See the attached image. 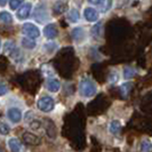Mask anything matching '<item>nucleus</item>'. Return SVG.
<instances>
[{
  "instance_id": "obj_1",
  "label": "nucleus",
  "mask_w": 152,
  "mask_h": 152,
  "mask_svg": "<svg viewBox=\"0 0 152 152\" xmlns=\"http://www.w3.org/2000/svg\"><path fill=\"white\" fill-rule=\"evenodd\" d=\"M80 91L84 97H91L96 94V86L91 79L85 78L80 83Z\"/></svg>"
},
{
  "instance_id": "obj_2",
  "label": "nucleus",
  "mask_w": 152,
  "mask_h": 152,
  "mask_svg": "<svg viewBox=\"0 0 152 152\" xmlns=\"http://www.w3.org/2000/svg\"><path fill=\"white\" fill-rule=\"evenodd\" d=\"M37 107L40 111L42 112H50L55 107V103H54V99L49 96H42L38 99L37 102Z\"/></svg>"
},
{
  "instance_id": "obj_3",
  "label": "nucleus",
  "mask_w": 152,
  "mask_h": 152,
  "mask_svg": "<svg viewBox=\"0 0 152 152\" xmlns=\"http://www.w3.org/2000/svg\"><path fill=\"white\" fill-rule=\"evenodd\" d=\"M22 32L24 36L32 39L38 38L40 36V30L38 29V26H36L32 23H24L22 26Z\"/></svg>"
},
{
  "instance_id": "obj_4",
  "label": "nucleus",
  "mask_w": 152,
  "mask_h": 152,
  "mask_svg": "<svg viewBox=\"0 0 152 152\" xmlns=\"http://www.w3.org/2000/svg\"><path fill=\"white\" fill-rule=\"evenodd\" d=\"M22 140L25 144H29V145H39L41 143V138L40 137L37 136L33 133H29V132L23 133Z\"/></svg>"
},
{
  "instance_id": "obj_5",
  "label": "nucleus",
  "mask_w": 152,
  "mask_h": 152,
  "mask_svg": "<svg viewBox=\"0 0 152 152\" xmlns=\"http://www.w3.org/2000/svg\"><path fill=\"white\" fill-rule=\"evenodd\" d=\"M31 9H32V5H31L30 2H26L24 5L22 4L21 8L17 10V18L18 20H25V18H28L31 13Z\"/></svg>"
},
{
  "instance_id": "obj_6",
  "label": "nucleus",
  "mask_w": 152,
  "mask_h": 152,
  "mask_svg": "<svg viewBox=\"0 0 152 152\" xmlns=\"http://www.w3.org/2000/svg\"><path fill=\"white\" fill-rule=\"evenodd\" d=\"M7 115H8V119L12 122H14V124L20 122L21 119H22V112H21V110L17 109V107H12V109H9L7 112Z\"/></svg>"
},
{
  "instance_id": "obj_7",
  "label": "nucleus",
  "mask_w": 152,
  "mask_h": 152,
  "mask_svg": "<svg viewBox=\"0 0 152 152\" xmlns=\"http://www.w3.org/2000/svg\"><path fill=\"white\" fill-rule=\"evenodd\" d=\"M57 28L55 24H47L44 28V34L47 39H54L57 37Z\"/></svg>"
},
{
  "instance_id": "obj_8",
  "label": "nucleus",
  "mask_w": 152,
  "mask_h": 152,
  "mask_svg": "<svg viewBox=\"0 0 152 152\" xmlns=\"http://www.w3.org/2000/svg\"><path fill=\"white\" fill-rule=\"evenodd\" d=\"M84 16L86 18V21H88V22H96L99 20V15L94 8L88 7L84 10Z\"/></svg>"
},
{
  "instance_id": "obj_9",
  "label": "nucleus",
  "mask_w": 152,
  "mask_h": 152,
  "mask_svg": "<svg viewBox=\"0 0 152 152\" xmlns=\"http://www.w3.org/2000/svg\"><path fill=\"white\" fill-rule=\"evenodd\" d=\"M60 87H61L60 81H58L57 79H55V78H50V79H48V80H47V83H46V88H47L49 91H52V93H56V91H58Z\"/></svg>"
},
{
  "instance_id": "obj_10",
  "label": "nucleus",
  "mask_w": 152,
  "mask_h": 152,
  "mask_svg": "<svg viewBox=\"0 0 152 152\" xmlns=\"http://www.w3.org/2000/svg\"><path fill=\"white\" fill-rule=\"evenodd\" d=\"M8 146H9V149H10L12 151H14V152L21 151V150H22V144H21V142H20L17 138H10V140L8 141Z\"/></svg>"
},
{
  "instance_id": "obj_11",
  "label": "nucleus",
  "mask_w": 152,
  "mask_h": 152,
  "mask_svg": "<svg viewBox=\"0 0 152 152\" xmlns=\"http://www.w3.org/2000/svg\"><path fill=\"white\" fill-rule=\"evenodd\" d=\"M132 87H133L132 83H125L124 85L120 86V94H121L122 97H127L129 95L130 91H132Z\"/></svg>"
},
{
  "instance_id": "obj_12",
  "label": "nucleus",
  "mask_w": 152,
  "mask_h": 152,
  "mask_svg": "<svg viewBox=\"0 0 152 152\" xmlns=\"http://www.w3.org/2000/svg\"><path fill=\"white\" fill-rule=\"evenodd\" d=\"M22 46L24 47V48H28V49H33V48H36L37 42H36L32 38L26 37V38L22 39Z\"/></svg>"
},
{
  "instance_id": "obj_13",
  "label": "nucleus",
  "mask_w": 152,
  "mask_h": 152,
  "mask_svg": "<svg viewBox=\"0 0 152 152\" xmlns=\"http://www.w3.org/2000/svg\"><path fill=\"white\" fill-rule=\"evenodd\" d=\"M120 130H121V124L119 120H113V121L111 122V125H110V132H111V134H119L120 133Z\"/></svg>"
},
{
  "instance_id": "obj_14",
  "label": "nucleus",
  "mask_w": 152,
  "mask_h": 152,
  "mask_svg": "<svg viewBox=\"0 0 152 152\" xmlns=\"http://www.w3.org/2000/svg\"><path fill=\"white\" fill-rule=\"evenodd\" d=\"M79 18H80V14H79V12L77 10V9H70V12H69V15H68V20L70 22L72 23H76L79 21Z\"/></svg>"
},
{
  "instance_id": "obj_15",
  "label": "nucleus",
  "mask_w": 152,
  "mask_h": 152,
  "mask_svg": "<svg viewBox=\"0 0 152 152\" xmlns=\"http://www.w3.org/2000/svg\"><path fill=\"white\" fill-rule=\"evenodd\" d=\"M84 31H83V29L81 28H77V29H75V30L72 31V37L75 38V40H77V41H80V40H83V38H84Z\"/></svg>"
},
{
  "instance_id": "obj_16",
  "label": "nucleus",
  "mask_w": 152,
  "mask_h": 152,
  "mask_svg": "<svg viewBox=\"0 0 152 152\" xmlns=\"http://www.w3.org/2000/svg\"><path fill=\"white\" fill-rule=\"evenodd\" d=\"M13 21V17L12 15L8 13V12H1L0 13V22L1 23H12Z\"/></svg>"
},
{
  "instance_id": "obj_17",
  "label": "nucleus",
  "mask_w": 152,
  "mask_h": 152,
  "mask_svg": "<svg viewBox=\"0 0 152 152\" xmlns=\"http://www.w3.org/2000/svg\"><path fill=\"white\" fill-rule=\"evenodd\" d=\"M9 132H10V128H9V126H8L7 124L0 122V135L6 136V135L9 134Z\"/></svg>"
},
{
  "instance_id": "obj_18",
  "label": "nucleus",
  "mask_w": 152,
  "mask_h": 152,
  "mask_svg": "<svg viewBox=\"0 0 152 152\" xmlns=\"http://www.w3.org/2000/svg\"><path fill=\"white\" fill-rule=\"evenodd\" d=\"M141 150L142 151H150V150H152V143L149 140L142 141V143H141Z\"/></svg>"
},
{
  "instance_id": "obj_19",
  "label": "nucleus",
  "mask_w": 152,
  "mask_h": 152,
  "mask_svg": "<svg viewBox=\"0 0 152 152\" xmlns=\"http://www.w3.org/2000/svg\"><path fill=\"white\" fill-rule=\"evenodd\" d=\"M23 2H24V0H10L9 1V7H10V9L15 10L22 5Z\"/></svg>"
},
{
  "instance_id": "obj_20",
  "label": "nucleus",
  "mask_w": 152,
  "mask_h": 152,
  "mask_svg": "<svg viewBox=\"0 0 152 152\" xmlns=\"http://www.w3.org/2000/svg\"><path fill=\"white\" fill-rule=\"evenodd\" d=\"M135 76V71L130 68H125L124 69V77L125 79H130Z\"/></svg>"
},
{
  "instance_id": "obj_21",
  "label": "nucleus",
  "mask_w": 152,
  "mask_h": 152,
  "mask_svg": "<svg viewBox=\"0 0 152 152\" xmlns=\"http://www.w3.org/2000/svg\"><path fill=\"white\" fill-rule=\"evenodd\" d=\"M65 4H63V2H57V4H55V6H54V10L56 12V13H63L64 10H65Z\"/></svg>"
},
{
  "instance_id": "obj_22",
  "label": "nucleus",
  "mask_w": 152,
  "mask_h": 152,
  "mask_svg": "<svg viewBox=\"0 0 152 152\" xmlns=\"http://www.w3.org/2000/svg\"><path fill=\"white\" fill-rule=\"evenodd\" d=\"M41 122L39 121V120H32V121L30 122V128L32 130H39L40 128H41Z\"/></svg>"
},
{
  "instance_id": "obj_23",
  "label": "nucleus",
  "mask_w": 152,
  "mask_h": 152,
  "mask_svg": "<svg viewBox=\"0 0 152 152\" xmlns=\"http://www.w3.org/2000/svg\"><path fill=\"white\" fill-rule=\"evenodd\" d=\"M14 48H15V45L12 41H8V42H6V45H5V52L10 54L14 50Z\"/></svg>"
},
{
  "instance_id": "obj_24",
  "label": "nucleus",
  "mask_w": 152,
  "mask_h": 152,
  "mask_svg": "<svg viewBox=\"0 0 152 152\" xmlns=\"http://www.w3.org/2000/svg\"><path fill=\"white\" fill-rule=\"evenodd\" d=\"M8 91V88L6 85H0V95H5Z\"/></svg>"
},
{
  "instance_id": "obj_25",
  "label": "nucleus",
  "mask_w": 152,
  "mask_h": 152,
  "mask_svg": "<svg viewBox=\"0 0 152 152\" xmlns=\"http://www.w3.org/2000/svg\"><path fill=\"white\" fill-rule=\"evenodd\" d=\"M111 5H112V0H107V4L105 2V5H104L105 7L102 8V10H103V12H107V10L110 9V7H111Z\"/></svg>"
},
{
  "instance_id": "obj_26",
  "label": "nucleus",
  "mask_w": 152,
  "mask_h": 152,
  "mask_svg": "<svg viewBox=\"0 0 152 152\" xmlns=\"http://www.w3.org/2000/svg\"><path fill=\"white\" fill-rule=\"evenodd\" d=\"M117 80H118V75L115 72H112L111 76H110V81L111 83H117Z\"/></svg>"
},
{
  "instance_id": "obj_27",
  "label": "nucleus",
  "mask_w": 152,
  "mask_h": 152,
  "mask_svg": "<svg viewBox=\"0 0 152 152\" xmlns=\"http://www.w3.org/2000/svg\"><path fill=\"white\" fill-rule=\"evenodd\" d=\"M102 0H88V2H91L93 5H99Z\"/></svg>"
},
{
  "instance_id": "obj_28",
  "label": "nucleus",
  "mask_w": 152,
  "mask_h": 152,
  "mask_svg": "<svg viewBox=\"0 0 152 152\" xmlns=\"http://www.w3.org/2000/svg\"><path fill=\"white\" fill-rule=\"evenodd\" d=\"M8 0H0V6H1V7H4V6H5V5H6V2H7Z\"/></svg>"
},
{
  "instance_id": "obj_29",
  "label": "nucleus",
  "mask_w": 152,
  "mask_h": 152,
  "mask_svg": "<svg viewBox=\"0 0 152 152\" xmlns=\"http://www.w3.org/2000/svg\"><path fill=\"white\" fill-rule=\"evenodd\" d=\"M0 47H1V40H0Z\"/></svg>"
}]
</instances>
